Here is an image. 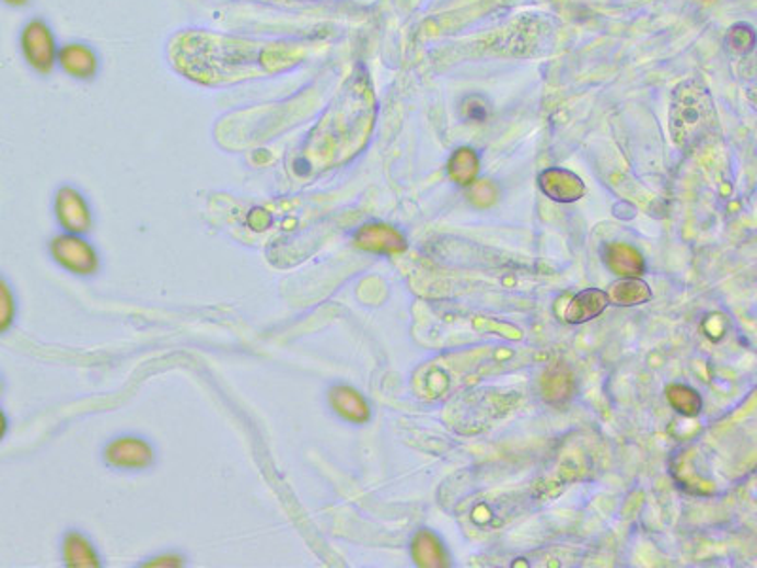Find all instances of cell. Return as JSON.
Returning a JSON list of instances; mask_svg holds the SVG:
<instances>
[{
    "label": "cell",
    "instance_id": "9c48e42d",
    "mask_svg": "<svg viewBox=\"0 0 757 568\" xmlns=\"http://www.w3.org/2000/svg\"><path fill=\"white\" fill-rule=\"evenodd\" d=\"M15 321V298L12 288L0 277V336L7 334Z\"/></svg>",
    "mask_w": 757,
    "mask_h": 568
},
{
    "label": "cell",
    "instance_id": "4fadbf2b",
    "mask_svg": "<svg viewBox=\"0 0 757 568\" xmlns=\"http://www.w3.org/2000/svg\"><path fill=\"white\" fill-rule=\"evenodd\" d=\"M4 2H7V4H12V7H22L27 0H4Z\"/></svg>",
    "mask_w": 757,
    "mask_h": 568
},
{
    "label": "cell",
    "instance_id": "5b68a950",
    "mask_svg": "<svg viewBox=\"0 0 757 568\" xmlns=\"http://www.w3.org/2000/svg\"><path fill=\"white\" fill-rule=\"evenodd\" d=\"M330 404L336 414L347 421L364 422L370 417L364 398L351 386H334L330 391Z\"/></svg>",
    "mask_w": 757,
    "mask_h": 568
},
{
    "label": "cell",
    "instance_id": "7a4b0ae2",
    "mask_svg": "<svg viewBox=\"0 0 757 568\" xmlns=\"http://www.w3.org/2000/svg\"><path fill=\"white\" fill-rule=\"evenodd\" d=\"M22 49L25 61L33 69L48 72L56 63V43L43 22H31L23 28Z\"/></svg>",
    "mask_w": 757,
    "mask_h": 568
},
{
    "label": "cell",
    "instance_id": "30bf717a",
    "mask_svg": "<svg viewBox=\"0 0 757 568\" xmlns=\"http://www.w3.org/2000/svg\"><path fill=\"white\" fill-rule=\"evenodd\" d=\"M183 565V559L180 557H175V555H163V557H158L154 561L147 563L144 567H180Z\"/></svg>",
    "mask_w": 757,
    "mask_h": 568
},
{
    "label": "cell",
    "instance_id": "52a82bcc",
    "mask_svg": "<svg viewBox=\"0 0 757 568\" xmlns=\"http://www.w3.org/2000/svg\"><path fill=\"white\" fill-rule=\"evenodd\" d=\"M398 243H401L398 233L386 225H364L357 235V245L372 253L398 251Z\"/></svg>",
    "mask_w": 757,
    "mask_h": 568
},
{
    "label": "cell",
    "instance_id": "7c38bea8",
    "mask_svg": "<svg viewBox=\"0 0 757 568\" xmlns=\"http://www.w3.org/2000/svg\"><path fill=\"white\" fill-rule=\"evenodd\" d=\"M8 432V417L2 409H0V440L7 436Z\"/></svg>",
    "mask_w": 757,
    "mask_h": 568
},
{
    "label": "cell",
    "instance_id": "8fae6325",
    "mask_svg": "<svg viewBox=\"0 0 757 568\" xmlns=\"http://www.w3.org/2000/svg\"><path fill=\"white\" fill-rule=\"evenodd\" d=\"M251 225H253L254 230L256 232H261V230H266L267 225H269V215H267L266 211H254L251 212Z\"/></svg>",
    "mask_w": 757,
    "mask_h": 568
},
{
    "label": "cell",
    "instance_id": "5bb4252c",
    "mask_svg": "<svg viewBox=\"0 0 757 568\" xmlns=\"http://www.w3.org/2000/svg\"><path fill=\"white\" fill-rule=\"evenodd\" d=\"M0 393H2V381H0Z\"/></svg>",
    "mask_w": 757,
    "mask_h": 568
},
{
    "label": "cell",
    "instance_id": "3957f363",
    "mask_svg": "<svg viewBox=\"0 0 757 568\" xmlns=\"http://www.w3.org/2000/svg\"><path fill=\"white\" fill-rule=\"evenodd\" d=\"M106 463L119 471H141L154 461V451L141 438H119L108 443L105 450Z\"/></svg>",
    "mask_w": 757,
    "mask_h": 568
},
{
    "label": "cell",
    "instance_id": "ba28073f",
    "mask_svg": "<svg viewBox=\"0 0 757 568\" xmlns=\"http://www.w3.org/2000/svg\"><path fill=\"white\" fill-rule=\"evenodd\" d=\"M59 61L74 77L88 78L95 72V56L84 46H67L59 54Z\"/></svg>",
    "mask_w": 757,
    "mask_h": 568
},
{
    "label": "cell",
    "instance_id": "277c9868",
    "mask_svg": "<svg viewBox=\"0 0 757 568\" xmlns=\"http://www.w3.org/2000/svg\"><path fill=\"white\" fill-rule=\"evenodd\" d=\"M56 217L67 233L82 235L92 230V212L77 189L61 188L56 197Z\"/></svg>",
    "mask_w": 757,
    "mask_h": 568
},
{
    "label": "cell",
    "instance_id": "8992f818",
    "mask_svg": "<svg viewBox=\"0 0 757 568\" xmlns=\"http://www.w3.org/2000/svg\"><path fill=\"white\" fill-rule=\"evenodd\" d=\"M65 565L71 568H98L101 557L84 534L69 533L63 544Z\"/></svg>",
    "mask_w": 757,
    "mask_h": 568
},
{
    "label": "cell",
    "instance_id": "6da1fadb",
    "mask_svg": "<svg viewBox=\"0 0 757 568\" xmlns=\"http://www.w3.org/2000/svg\"><path fill=\"white\" fill-rule=\"evenodd\" d=\"M51 256L59 266L74 275L97 274L98 254L84 237L63 233L51 241Z\"/></svg>",
    "mask_w": 757,
    "mask_h": 568
}]
</instances>
